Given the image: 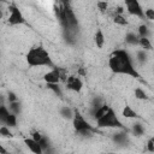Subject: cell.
Listing matches in <instances>:
<instances>
[{
    "instance_id": "ffe728a7",
    "label": "cell",
    "mask_w": 154,
    "mask_h": 154,
    "mask_svg": "<svg viewBox=\"0 0 154 154\" xmlns=\"http://www.w3.org/2000/svg\"><path fill=\"white\" fill-rule=\"evenodd\" d=\"M132 134L135 136H142L144 134V126L141 123H135L132 125Z\"/></svg>"
},
{
    "instance_id": "4dcf8cb0",
    "label": "cell",
    "mask_w": 154,
    "mask_h": 154,
    "mask_svg": "<svg viewBox=\"0 0 154 154\" xmlns=\"http://www.w3.org/2000/svg\"><path fill=\"white\" fill-rule=\"evenodd\" d=\"M41 137H42V135H41L38 131H34V132H32V135H31V138H34L35 141H38Z\"/></svg>"
},
{
    "instance_id": "9c48e42d",
    "label": "cell",
    "mask_w": 154,
    "mask_h": 154,
    "mask_svg": "<svg viewBox=\"0 0 154 154\" xmlns=\"http://www.w3.org/2000/svg\"><path fill=\"white\" fill-rule=\"evenodd\" d=\"M24 143L26 144V147L29 148L30 152H32L35 154H42V149H41L38 142L35 141L34 138H25L24 140Z\"/></svg>"
},
{
    "instance_id": "603a6c76",
    "label": "cell",
    "mask_w": 154,
    "mask_h": 154,
    "mask_svg": "<svg viewBox=\"0 0 154 154\" xmlns=\"http://www.w3.org/2000/svg\"><path fill=\"white\" fill-rule=\"evenodd\" d=\"M6 126H8V128H14L16 125H17V114H14V113H10V116H8V118H7V120H6V124H5Z\"/></svg>"
},
{
    "instance_id": "7402d4cb",
    "label": "cell",
    "mask_w": 154,
    "mask_h": 154,
    "mask_svg": "<svg viewBox=\"0 0 154 154\" xmlns=\"http://www.w3.org/2000/svg\"><path fill=\"white\" fill-rule=\"evenodd\" d=\"M47 87H48V89H51L57 96H63L61 89H60V87H59L58 83H47Z\"/></svg>"
},
{
    "instance_id": "d4e9b609",
    "label": "cell",
    "mask_w": 154,
    "mask_h": 154,
    "mask_svg": "<svg viewBox=\"0 0 154 154\" xmlns=\"http://www.w3.org/2000/svg\"><path fill=\"white\" fill-rule=\"evenodd\" d=\"M138 37H149V28L146 24L138 26Z\"/></svg>"
},
{
    "instance_id": "5b68a950",
    "label": "cell",
    "mask_w": 154,
    "mask_h": 154,
    "mask_svg": "<svg viewBox=\"0 0 154 154\" xmlns=\"http://www.w3.org/2000/svg\"><path fill=\"white\" fill-rule=\"evenodd\" d=\"M8 12H10V16L7 18V23L10 25H20V24L26 23L22 11L17 6H14V5L8 6Z\"/></svg>"
},
{
    "instance_id": "277c9868",
    "label": "cell",
    "mask_w": 154,
    "mask_h": 154,
    "mask_svg": "<svg viewBox=\"0 0 154 154\" xmlns=\"http://www.w3.org/2000/svg\"><path fill=\"white\" fill-rule=\"evenodd\" d=\"M71 120H72V125H73V129L76 130V132L82 131V130H93V131H96V128H94L84 118V116L78 109H73V117H72Z\"/></svg>"
},
{
    "instance_id": "836d02e7",
    "label": "cell",
    "mask_w": 154,
    "mask_h": 154,
    "mask_svg": "<svg viewBox=\"0 0 154 154\" xmlns=\"http://www.w3.org/2000/svg\"><path fill=\"white\" fill-rule=\"evenodd\" d=\"M1 16H2V13H1V11H0V18H1Z\"/></svg>"
},
{
    "instance_id": "3957f363",
    "label": "cell",
    "mask_w": 154,
    "mask_h": 154,
    "mask_svg": "<svg viewBox=\"0 0 154 154\" xmlns=\"http://www.w3.org/2000/svg\"><path fill=\"white\" fill-rule=\"evenodd\" d=\"M95 120H96V128H100V129H103V128H107V129H124L123 123L118 118L114 109L111 108V107L101 117H99Z\"/></svg>"
},
{
    "instance_id": "8992f818",
    "label": "cell",
    "mask_w": 154,
    "mask_h": 154,
    "mask_svg": "<svg viewBox=\"0 0 154 154\" xmlns=\"http://www.w3.org/2000/svg\"><path fill=\"white\" fill-rule=\"evenodd\" d=\"M124 1H125L126 10L130 14H132L135 17H138L140 19L144 18V10L142 8L138 0H124Z\"/></svg>"
},
{
    "instance_id": "d6986e66",
    "label": "cell",
    "mask_w": 154,
    "mask_h": 154,
    "mask_svg": "<svg viewBox=\"0 0 154 154\" xmlns=\"http://www.w3.org/2000/svg\"><path fill=\"white\" fill-rule=\"evenodd\" d=\"M113 22H114L116 24H118V25H122V26H124V25L128 24V20H126V18L123 16V13H114V16H113Z\"/></svg>"
},
{
    "instance_id": "f1b7e54d",
    "label": "cell",
    "mask_w": 154,
    "mask_h": 154,
    "mask_svg": "<svg viewBox=\"0 0 154 154\" xmlns=\"http://www.w3.org/2000/svg\"><path fill=\"white\" fill-rule=\"evenodd\" d=\"M147 149H148V152H150V153L154 152V138H153V137H150V138L148 140V142H147Z\"/></svg>"
},
{
    "instance_id": "ba28073f",
    "label": "cell",
    "mask_w": 154,
    "mask_h": 154,
    "mask_svg": "<svg viewBox=\"0 0 154 154\" xmlns=\"http://www.w3.org/2000/svg\"><path fill=\"white\" fill-rule=\"evenodd\" d=\"M43 79L46 83H59L60 82V69L55 66L52 67L51 71L43 75Z\"/></svg>"
},
{
    "instance_id": "e0dca14e",
    "label": "cell",
    "mask_w": 154,
    "mask_h": 154,
    "mask_svg": "<svg viewBox=\"0 0 154 154\" xmlns=\"http://www.w3.org/2000/svg\"><path fill=\"white\" fill-rule=\"evenodd\" d=\"M138 46H141L144 51L152 49V42H150L149 37H140L138 38Z\"/></svg>"
},
{
    "instance_id": "484cf974",
    "label": "cell",
    "mask_w": 154,
    "mask_h": 154,
    "mask_svg": "<svg viewBox=\"0 0 154 154\" xmlns=\"http://www.w3.org/2000/svg\"><path fill=\"white\" fill-rule=\"evenodd\" d=\"M0 135L4 137H12V132L10 131V128L6 125H1L0 126Z\"/></svg>"
},
{
    "instance_id": "d6a6232c",
    "label": "cell",
    "mask_w": 154,
    "mask_h": 154,
    "mask_svg": "<svg viewBox=\"0 0 154 154\" xmlns=\"http://www.w3.org/2000/svg\"><path fill=\"white\" fill-rule=\"evenodd\" d=\"M6 152H7V150H6V149H5V148H4V147L0 144V153H1V154H5Z\"/></svg>"
},
{
    "instance_id": "8fae6325",
    "label": "cell",
    "mask_w": 154,
    "mask_h": 154,
    "mask_svg": "<svg viewBox=\"0 0 154 154\" xmlns=\"http://www.w3.org/2000/svg\"><path fill=\"white\" fill-rule=\"evenodd\" d=\"M105 41H106V38H105L103 31L101 29H97L95 35H94V43L96 45L97 48H102L103 45H105Z\"/></svg>"
},
{
    "instance_id": "4316f807",
    "label": "cell",
    "mask_w": 154,
    "mask_h": 154,
    "mask_svg": "<svg viewBox=\"0 0 154 154\" xmlns=\"http://www.w3.org/2000/svg\"><path fill=\"white\" fill-rule=\"evenodd\" d=\"M144 18H147L149 20H153L154 19V10L153 8H147L144 11Z\"/></svg>"
},
{
    "instance_id": "4fadbf2b",
    "label": "cell",
    "mask_w": 154,
    "mask_h": 154,
    "mask_svg": "<svg viewBox=\"0 0 154 154\" xmlns=\"http://www.w3.org/2000/svg\"><path fill=\"white\" fill-rule=\"evenodd\" d=\"M10 113H11V111L8 109V107L0 103V124H2V125L6 124V120L10 116Z\"/></svg>"
},
{
    "instance_id": "1f68e13d",
    "label": "cell",
    "mask_w": 154,
    "mask_h": 154,
    "mask_svg": "<svg viewBox=\"0 0 154 154\" xmlns=\"http://www.w3.org/2000/svg\"><path fill=\"white\" fill-rule=\"evenodd\" d=\"M58 4H60V5H66V4H71V0H58Z\"/></svg>"
},
{
    "instance_id": "ac0fdd59",
    "label": "cell",
    "mask_w": 154,
    "mask_h": 154,
    "mask_svg": "<svg viewBox=\"0 0 154 154\" xmlns=\"http://www.w3.org/2000/svg\"><path fill=\"white\" fill-rule=\"evenodd\" d=\"M38 142V144H40V147H41V149H42V153H45V152H49V140L46 137V136H43L42 135V137L37 141Z\"/></svg>"
},
{
    "instance_id": "52a82bcc",
    "label": "cell",
    "mask_w": 154,
    "mask_h": 154,
    "mask_svg": "<svg viewBox=\"0 0 154 154\" xmlns=\"http://www.w3.org/2000/svg\"><path fill=\"white\" fill-rule=\"evenodd\" d=\"M65 83H66V88L69 90H72V91H76V93L77 91H81V89L83 87V83H82L81 78L78 76H76V75L67 76Z\"/></svg>"
},
{
    "instance_id": "6da1fadb",
    "label": "cell",
    "mask_w": 154,
    "mask_h": 154,
    "mask_svg": "<svg viewBox=\"0 0 154 154\" xmlns=\"http://www.w3.org/2000/svg\"><path fill=\"white\" fill-rule=\"evenodd\" d=\"M108 66L113 73L125 75L134 78L140 77V73L136 70L130 54L125 49H116L108 59Z\"/></svg>"
},
{
    "instance_id": "2e32d148",
    "label": "cell",
    "mask_w": 154,
    "mask_h": 154,
    "mask_svg": "<svg viewBox=\"0 0 154 154\" xmlns=\"http://www.w3.org/2000/svg\"><path fill=\"white\" fill-rule=\"evenodd\" d=\"M136 60H137V63H138V64L144 65V64L147 63V60H148V54H147V51H144V49L137 51V53H136Z\"/></svg>"
},
{
    "instance_id": "7a4b0ae2",
    "label": "cell",
    "mask_w": 154,
    "mask_h": 154,
    "mask_svg": "<svg viewBox=\"0 0 154 154\" xmlns=\"http://www.w3.org/2000/svg\"><path fill=\"white\" fill-rule=\"evenodd\" d=\"M26 64L31 67L36 66H47V67H54V64L48 54V52L42 46H35L29 49V52L25 55Z\"/></svg>"
},
{
    "instance_id": "7c38bea8",
    "label": "cell",
    "mask_w": 154,
    "mask_h": 154,
    "mask_svg": "<svg viewBox=\"0 0 154 154\" xmlns=\"http://www.w3.org/2000/svg\"><path fill=\"white\" fill-rule=\"evenodd\" d=\"M112 140L117 144H125L128 142V134L126 132H116V134H113Z\"/></svg>"
},
{
    "instance_id": "cb8c5ba5",
    "label": "cell",
    "mask_w": 154,
    "mask_h": 154,
    "mask_svg": "<svg viewBox=\"0 0 154 154\" xmlns=\"http://www.w3.org/2000/svg\"><path fill=\"white\" fill-rule=\"evenodd\" d=\"M8 109H10L12 113H14V114H19V113H20V103H19V101L16 100V101H13V102H10Z\"/></svg>"
},
{
    "instance_id": "9a60e30c",
    "label": "cell",
    "mask_w": 154,
    "mask_h": 154,
    "mask_svg": "<svg viewBox=\"0 0 154 154\" xmlns=\"http://www.w3.org/2000/svg\"><path fill=\"white\" fill-rule=\"evenodd\" d=\"M138 35L134 34V32H128L125 35V42L129 46H138Z\"/></svg>"
},
{
    "instance_id": "44dd1931",
    "label": "cell",
    "mask_w": 154,
    "mask_h": 154,
    "mask_svg": "<svg viewBox=\"0 0 154 154\" xmlns=\"http://www.w3.org/2000/svg\"><path fill=\"white\" fill-rule=\"evenodd\" d=\"M135 97L138 99V100H148L149 99L148 95H147V93L142 88H140V87H137L135 89Z\"/></svg>"
},
{
    "instance_id": "5bb4252c",
    "label": "cell",
    "mask_w": 154,
    "mask_h": 154,
    "mask_svg": "<svg viewBox=\"0 0 154 154\" xmlns=\"http://www.w3.org/2000/svg\"><path fill=\"white\" fill-rule=\"evenodd\" d=\"M59 113H60V116H61L64 119H67V120H71L72 117H73V109H72L71 107H69V106H63V107L60 108Z\"/></svg>"
},
{
    "instance_id": "30bf717a",
    "label": "cell",
    "mask_w": 154,
    "mask_h": 154,
    "mask_svg": "<svg viewBox=\"0 0 154 154\" xmlns=\"http://www.w3.org/2000/svg\"><path fill=\"white\" fill-rule=\"evenodd\" d=\"M122 116L124 118H129V119H137V118H140V116L137 114V112L131 106H129V105H125L124 106V108L122 111Z\"/></svg>"
},
{
    "instance_id": "f546056e",
    "label": "cell",
    "mask_w": 154,
    "mask_h": 154,
    "mask_svg": "<svg viewBox=\"0 0 154 154\" xmlns=\"http://www.w3.org/2000/svg\"><path fill=\"white\" fill-rule=\"evenodd\" d=\"M7 100H8V102H13V101L17 100V95H16L13 91H10V93L7 94Z\"/></svg>"
},
{
    "instance_id": "83f0119b",
    "label": "cell",
    "mask_w": 154,
    "mask_h": 154,
    "mask_svg": "<svg viewBox=\"0 0 154 154\" xmlns=\"http://www.w3.org/2000/svg\"><path fill=\"white\" fill-rule=\"evenodd\" d=\"M97 8L100 10V11H106L107 8H108V4L106 2V1H97Z\"/></svg>"
}]
</instances>
